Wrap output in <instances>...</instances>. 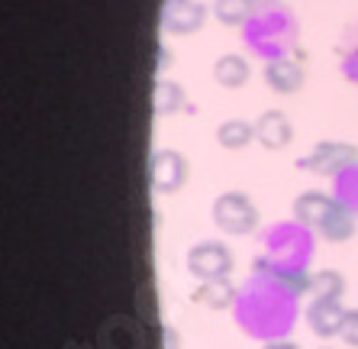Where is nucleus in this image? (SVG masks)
Here are the masks:
<instances>
[{"label":"nucleus","mask_w":358,"mask_h":349,"mask_svg":"<svg viewBox=\"0 0 358 349\" xmlns=\"http://www.w3.org/2000/svg\"><path fill=\"white\" fill-rule=\"evenodd\" d=\"M155 114H175L178 107L184 104V91H181V84L175 81H159L155 84Z\"/></svg>","instance_id":"obj_15"},{"label":"nucleus","mask_w":358,"mask_h":349,"mask_svg":"<svg viewBox=\"0 0 358 349\" xmlns=\"http://www.w3.org/2000/svg\"><path fill=\"white\" fill-rule=\"evenodd\" d=\"M317 233L323 236V240H329V242H345L352 233H355V220H352V214L339 204V207H336L333 214H329L323 224H320Z\"/></svg>","instance_id":"obj_14"},{"label":"nucleus","mask_w":358,"mask_h":349,"mask_svg":"<svg viewBox=\"0 0 358 349\" xmlns=\"http://www.w3.org/2000/svg\"><path fill=\"white\" fill-rule=\"evenodd\" d=\"M265 84L278 94H294L303 88V71L291 58H275L265 65Z\"/></svg>","instance_id":"obj_9"},{"label":"nucleus","mask_w":358,"mask_h":349,"mask_svg":"<svg viewBox=\"0 0 358 349\" xmlns=\"http://www.w3.org/2000/svg\"><path fill=\"white\" fill-rule=\"evenodd\" d=\"M187 272L200 282H217V278H226L233 272V252L226 249L223 242H197L187 252Z\"/></svg>","instance_id":"obj_3"},{"label":"nucleus","mask_w":358,"mask_h":349,"mask_svg":"<svg viewBox=\"0 0 358 349\" xmlns=\"http://www.w3.org/2000/svg\"><path fill=\"white\" fill-rule=\"evenodd\" d=\"M152 184L162 194H175L187 182V158L175 149H162L152 156Z\"/></svg>","instance_id":"obj_4"},{"label":"nucleus","mask_w":358,"mask_h":349,"mask_svg":"<svg viewBox=\"0 0 358 349\" xmlns=\"http://www.w3.org/2000/svg\"><path fill=\"white\" fill-rule=\"evenodd\" d=\"M345 314H349V310L342 308L336 298H313L307 304V327L317 333V336L329 340V336H339L342 333Z\"/></svg>","instance_id":"obj_5"},{"label":"nucleus","mask_w":358,"mask_h":349,"mask_svg":"<svg viewBox=\"0 0 358 349\" xmlns=\"http://www.w3.org/2000/svg\"><path fill=\"white\" fill-rule=\"evenodd\" d=\"M262 349H300V346L291 340H278V343H268V346H262Z\"/></svg>","instance_id":"obj_18"},{"label":"nucleus","mask_w":358,"mask_h":349,"mask_svg":"<svg viewBox=\"0 0 358 349\" xmlns=\"http://www.w3.org/2000/svg\"><path fill=\"white\" fill-rule=\"evenodd\" d=\"M255 139L265 146V149H284L287 142L294 139V126L287 120L284 110H265V114L255 120Z\"/></svg>","instance_id":"obj_7"},{"label":"nucleus","mask_w":358,"mask_h":349,"mask_svg":"<svg viewBox=\"0 0 358 349\" xmlns=\"http://www.w3.org/2000/svg\"><path fill=\"white\" fill-rule=\"evenodd\" d=\"M213 224L223 233H233V236H245L259 226V207L249 194L242 191H226L213 200Z\"/></svg>","instance_id":"obj_1"},{"label":"nucleus","mask_w":358,"mask_h":349,"mask_svg":"<svg viewBox=\"0 0 358 349\" xmlns=\"http://www.w3.org/2000/svg\"><path fill=\"white\" fill-rule=\"evenodd\" d=\"M307 294L313 298H336L339 301L345 294V278L333 268H323V272H313L307 278Z\"/></svg>","instance_id":"obj_13"},{"label":"nucleus","mask_w":358,"mask_h":349,"mask_svg":"<svg viewBox=\"0 0 358 349\" xmlns=\"http://www.w3.org/2000/svg\"><path fill=\"white\" fill-rule=\"evenodd\" d=\"M339 336L349 343L352 349H358V308L345 314V324H342V333H339Z\"/></svg>","instance_id":"obj_17"},{"label":"nucleus","mask_w":358,"mask_h":349,"mask_svg":"<svg viewBox=\"0 0 358 349\" xmlns=\"http://www.w3.org/2000/svg\"><path fill=\"white\" fill-rule=\"evenodd\" d=\"M233 285L226 278H217V282H203L197 291H194V304L200 308H210V310H223L233 304Z\"/></svg>","instance_id":"obj_10"},{"label":"nucleus","mask_w":358,"mask_h":349,"mask_svg":"<svg viewBox=\"0 0 358 349\" xmlns=\"http://www.w3.org/2000/svg\"><path fill=\"white\" fill-rule=\"evenodd\" d=\"M213 78H217V84H223V88H242V84L249 81V62H245L242 55L217 58V65H213Z\"/></svg>","instance_id":"obj_11"},{"label":"nucleus","mask_w":358,"mask_h":349,"mask_svg":"<svg viewBox=\"0 0 358 349\" xmlns=\"http://www.w3.org/2000/svg\"><path fill=\"white\" fill-rule=\"evenodd\" d=\"M320 349H333V346H320Z\"/></svg>","instance_id":"obj_20"},{"label":"nucleus","mask_w":358,"mask_h":349,"mask_svg":"<svg viewBox=\"0 0 358 349\" xmlns=\"http://www.w3.org/2000/svg\"><path fill=\"white\" fill-rule=\"evenodd\" d=\"M336 207H339V200L329 198V194H323V191H303L297 200H294V217H297L300 224L317 226V230H320V224H323V220L333 214Z\"/></svg>","instance_id":"obj_8"},{"label":"nucleus","mask_w":358,"mask_h":349,"mask_svg":"<svg viewBox=\"0 0 358 349\" xmlns=\"http://www.w3.org/2000/svg\"><path fill=\"white\" fill-rule=\"evenodd\" d=\"M355 162H358V149L352 142L326 139V142H317V146L310 149V156L300 158L297 168L313 172V174H339L349 165H355Z\"/></svg>","instance_id":"obj_2"},{"label":"nucleus","mask_w":358,"mask_h":349,"mask_svg":"<svg viewBox=\"0 0 358 349\" xmlns=\"http://www.w3.org/2000/svg\"><path fill=\"white\" fill-rule=\"evenodd\" d=\"M213 13L220 23L236 26L252 13V0H213Z\"/></svg>","instance_id":"obj_16"},{"label":"nucleus","mask_w":358,"mask_h":349,"mask_svg":"<svg viewBox=\"0 0 358 349\" xmlns=\"http://www.w3.org/2000/svg\"><path fill=\"white\" fill-rule=\"evenodd\" d=\"M255 139V123L249 120H226L217 126V142L223 149H245Z\"/></svg>","instance_id":"obj_12"},{"label":"nucleus","mask_w":358,"mask_h":349,"mask_svg":"<svg viewBox=\"0 0 358 349\" xmlns=\"http://www.w3.org/2000/svg\"><path fill=\"white\" fill-rule=\"evenodd\" d=\"M259 4H271V0H259Z\"/></svg>","instance_id":"obj_19"},{"label":"nucleus","mask_w":358,"mask_h":349,"mask_svg":"<svg viewBox=\"0 0 358 349\" xmlns=\"http://www.w3.org/2000/svg\"><path fill=\"white\" fill-rule=\"evenodd\" d=\"M203 20H207V7L197 4V0H168L165 13H162L165 29L168 33H178V36L197 33L200 26H203Z\"/></svg>","instance_id":"obj_6"}]
</instances>
